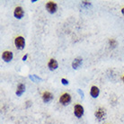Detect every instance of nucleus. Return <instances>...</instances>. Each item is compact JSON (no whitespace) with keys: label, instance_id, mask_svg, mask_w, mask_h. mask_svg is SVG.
Here are the masks:
<instances>
[{"label":"nucleus","instance_id":"1","mask_svg":"<svg viewBox=\"0 0 124 124\" xmlns=\"http://www.w3.org/2000/svg\"><path fill=\"white\" fill-rule=\"evenodd\" d=\"M15 45L18 50H23L25 47V40L22 36H18L15 39Z\"/></svg>","mask_w":124,"mask_h":124},{"label":"nucleus","instance_id":"2","mask_svg":"<svg viewBox=\"0 0 124 124\" xmlns=\"http://www.w3.org/2000/svg\"><path fill=\"white\" fill-rule=\"evenodd\" d=\"M70 102H71V96L68 93H63L59 97V102L61 103L62 105H68V104L70 103Z\"/></svg>","mask_w":124,"mask_h":124},{"label":"nucleus","instance_id":"3","mask_svg":"<svg viewBox=\"0 0 124 124\" xmlns=\"http://www.w3.org/2000/svg\"><path fill=\"white\" fill-rule=\"evenodd\" d=\"M74 114L77 118H81L84 115V107L80 104H76L74 107Z\"/></svg>","mask_w":124,"mask_h":124},{"label":"nucleus","instance_id":"4","mask_svg":"<svg viewBox=\"0 0 124 124\" xmlns=\"http://www.w3.org/2000/svg\"><path fill=\"white\" fill-rule=\"evenodd\" d=\"M94 116L98 121H102L104 120L106 117V112L103 108H99L95 112H94Z\"/></svg>","mask_w":124,"mask_h":124},{"label":"nucleus","instance_id":"5","mask_svg":"<svg viewBox=\"0 0 124 124\" xmlns=\"http://www.w3.org/2000/svg\"><path fill=\"white\" fill-rule=\"evenodd\" d=\"M57 4L55 2H52V1H50L46 4V9L47 11L50 13V14H54V13L57 12Z\"/></svg>","mask_w":124,"mask_h":124},{"label":"nucleus","instance_id":"6","mask_svg":"<svg viewBox=\"0 0 124 124\" xmlns=\"http://www.w3.org/2000/svg\"><path fill=\"white\" fill-rule=\"evenodd\" d=\"M24 15V11L23 10V8L21 6H17L15 11H14V16L16 19H21Z\"/></svg>","mask_w":124,"mask_h":124},{"label":"nucleus","instance_id":"7","mask_svg":"<svg viewBox=\"0 0 124 124\" xmlns=\"http://www.w3.org/2000/svg\"><path fill=\"white\" fill-rule=\"evenodd\" d=\"M2 59H3L4 61H6V62L11 61L13 59V52L8 51V50L4 51L3 54H2Z\"/></svg>","mask_w":124,"mask_h":124},{"label":"nucleus","instance_id":"8","mask_svg":"<svg viewBox=\"0 0 124 124\" xmlns=\"http://www.w3.org/2000/svg\"><path fill=\"white\" fill-rule=\"evenodd\" d=\"M48 68H50V70H51V71L56 70L57 68H59V64H58V62H57L56 59H50V61L48 63Z\"/></svg>","mask_w":124,"mask_h":124},{"label":"nucleus","instance_id":"9","mask_svg":"<svg viewBox=\"0 0 124 124\" xmlns=\"http://www.w3.org/2000/svg\"><path fill=\"white\" fill-rule=\"evenodd\" d=\"M53 99V94L50 92H44L42 93V100L44 102H50Z\"/></svg>","mask_w":124,"mask_h":124},{"label":"nucleus","instance_id":"10","mask_svg":"<svg viewBox=\"0 0 124 124\" xmlns=\"http://www.w3.org/2000/svg\"><path fill=\"white\" fill-rule=\"evenodd\" d=\"M99 93H100V90H99V88H98V87L95 86V85H93V86L91 87L90 94L93 98H97L98 95H99Z\"/></svg>","mask_w":124,"mask_h":124},{"label":"nucleus","instance_id":"11","mask_svg":"<svg viewBox=\"0 0 124 124\" xmlns=\"http://www.w3.org/2000/svg\"><path fill=\"white\" fill-rule=\"evenodd\" d=\"M82 61L83 59L81 58H77L74 59V61L72 62V68L74 69H78V68H80V66L82 65Z\"/></svg>","mask_w":124,"mask_h":124},{"label":"nucleus","instance_id":"12","mask_svg":"<svg viewBox=\"0 0 124 124\" xmlns=\"http://www.w3.org/2000/svg\"><path fill=\"white\" fill-rule=\"evenodd\" d=\"M25 91V85L23 84H19L18 86H17V89H16V95L17 96H21L23 93H24Z\"/></svg>","mask_w":124,"mask_h":124},{"label":"nucleus","instance_id":"13","mask_svg":"<svg viewBox=\"0 0 124 124\" xmlns=\"http://www.w3.org/2000/svg\"><path fill=\"white\" fill-rule=\"evenodd\" d=\"M109 42H110V45H111L112 48H114V47L116 46V41H115L114 40H110Z\"/></svg>","mask_w":124,"mask_h":124},{"label":"nucleus","instance_id":"14","mask_svg":"<svg viewBox=\"0 0 124 124\" xmlns=\"http://www.w3.org/2000/svg\"><path fill=\"white\" fill-rule=\"evenodd\" d=\"M61 82H62V84L63 85H68V81L67 80V79H65V78H62Z\"/></svg>","mask_w":124,"mask_h":124},{"label":"nucleus","instance_id":"15","mask_svg":"<svg viewBox=\"0 0 124 124\" xmlns=\"http://www.w3.org/2000/svg\"><path fill=\"white\" fill-rule=\"evenodd\" d=\"M78 93H80V95L82 96V97H84V93H83V92H81L80 89H78Z\"/></svg>","mask_w":124,"mask_h":124},{"label":"nucleus","instance_id":"16","mask_svg":"<svg viewBox=\"0 0 124 124\" xmlns=\"http://www.w3.org/2000/svg\"><path fill=\"white\" fill-rule=\"evenodd\" d=\"M27 57H28V55H27V54H26V55H24V56L23 57V61H24V60H26Z\"/></svg>","mask_w":124,"mask_h":124},{"label":"nucleus","instance_id":"17","mask_svg":"<svg viewBox=\"0 0 124 124\" xmlns=\"http://www.w3.org/2000/svg\"><path fill=\"white\" fill-rule=\"evenodd\" d=\"M121 13H122V15L124 16V7L122 8V9H121Z\"/></svg>","mask_w":124,"mask_h":124},{"label":"nucleus","instance_id":"18","mask_svg":"<svg viewBox=\"0 0 124 124\" xmlns=\"http://www.w3.org/2000/svg\"><path fill=\"white\" fill-rule=\"evenodd\" d=\"M122 79H123V82H124V76H123V78H122Z\"/></svg>","mask_w":124,"mask_h":124}]
</instances>
